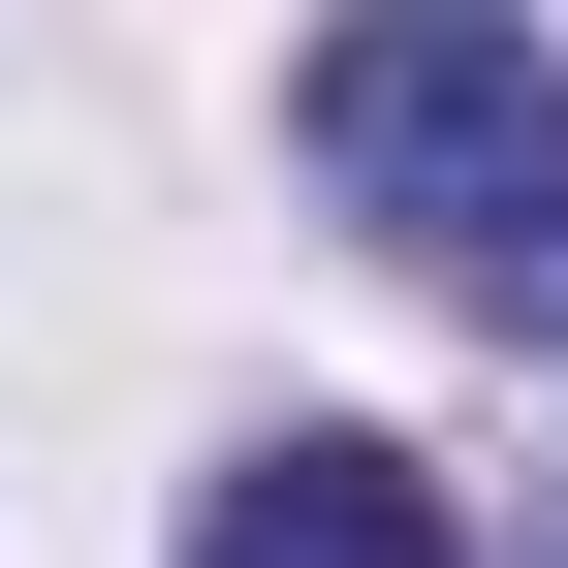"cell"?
Here are the masks:
<instances>
[{"label":"cell","mask_w":568,"mask_h":568,"mask_svg":"<svg viewBox=\"0 0 568 568\" xmlns=\"http://www.w3.org/2000/svg\"><path fill=\"white\" fill-rule=\"evenodd\" d=\"M537 32H506V0H347V32H316V190H347V222H379V253H506V190H537Z\"/></svg>","instance_id":"6da1fadb"},{"label":"cell","mask_w":568,"mask_h":568,"mask_svg":"<svg viewBox=\"0 0 568 568\" xmlns=\"http://www.w3.org/2000/svg\"><path fill=\"white\" fill-rule=\"evenodd\" d=\"M190 568H474V537H443L410 443H253L222 506H190Z\"/></svg>","instance_id":"7a4b0ae2"},{"label":"cell","mask_w":568,"mask_h":568,"mask_svg":"<svg viewBox=\"0 0 568 568\" xmlns=\"http://www.w3.org/2000/svg\"><path fill=\"white\" fill-rule=\"evenodd\" d=\"M474 284H506V316L568 347V126H537V190H506V253H474Z\"/></svg>","instance_id":"3957f363"}]
</instances>
